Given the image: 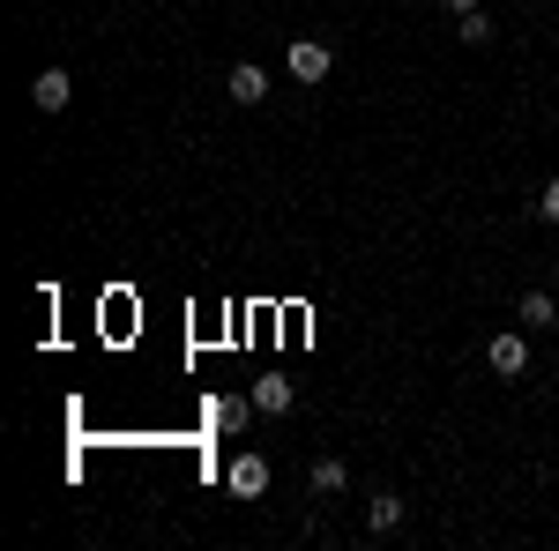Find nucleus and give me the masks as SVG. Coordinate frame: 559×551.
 Instances as JSON below:
<instances>
[{"instance_id": "obj_12", "label": "nucleus", "mask_w": 559, "mask_h": 551, "mask_svg": "<svg viewBox=\"0 0 559 551\" xmlns=\"http://www.w3.org/2000/svg\"><path fill=\"white\" fill-rule=\"evenodd\" d=\"M537 216H545V224H559V179H545V194H537Z\"/></svg>"}, {"instance_id": "obj_6", "label": "nucleus", "mask_w": 559, "mask_h": 551, "mask_svg": "<svg viewBox=\"0 0 559 551\" xmlns=\"http://www.w3.org/2000/svg\"><path fill=\"white\" fill-rule=\"evenodd\" d=\"M254 410L261 418H284L292 410V381H254Z\"/></svg>"}, {"instance_id": "obj_10", "label": "nucleus", "mask_w": 559, "mask_h": 551, "mask_svg": "<svg viewBox=\"0 0 559 551\" xmlns=\"http://www.w3.org/2000/svg\"><path fill=\"white\" fill-rule=\"evenodd\" d=\"M247 410H254V395H247V403H239V395H224V403H216V424H224V432H239Z\"/></svg>"}, {"instance_id": "obj_9", "label": "nucleus", "mask_w": 559, "mask_h": 551, "mask_svg": "<svg viewBox=\"0 0 559 551\" xmlns=\"http://www.w3.org/2000/svg\"><path fill=\"white\" fill-rule=\"evenodd\" d=\"M455 31H463V45H485V38H492V15L471 8V15H455Z\"/></svg>"}, {"instance_id": "obj_8", "label": "nucleus", "mask_w": 559, "mask_h": 551, "mask_svg": "<svg viewBox=\"0 0 559 551\" xmlns=\"http://www.w3.org/2000/svg\"><path fill=\"white\" fill-rule=\"evenodd\" d=\"M366 522H373V529H403V500H395V492H373V507H366Z\"/></svg>"}, {"instance_id": "obj_7", "label": "nucleus", "mask_w": 559, "mask_h": 551, "mask_svg": "<svg viewBox=\"0 0 559 551\" xmlns=\"http://www.w3.org/2000/svg\"><path fill=\"white\" fill-rule=\"evenodd\" d=\"M552 321H559L552 291H522V328H552Z\"/></svg>"}, {"instance_id": "obj_5", "label": "nucleus", "mask_w": 559, "mask_h": 551, "mask_svg": "<svg viewBox=\"0 0 559 551\" xmlns=\"http://www.w3.org/2000/svg\"><path fill=\"white\" fill-rule=\"evenodd\" d=\"M68 89H75V83H68L60 68H45L38 83H31V105H38V112H60V105H68Z\"/></svg>"}, {"instance_id": "obj_4", "label": "nucleus", "mask_w": 559, "mask_h": 551, "mask_svg": "<svg viewBox=\"0 0 559 551\" xmlns=\"http://www.w3.org/2000/svg\"><path fill=\"white\" fill-rule=\"evenodd\" d=\"M224 89H231V105H261V97H269V68H261V60H239V68L224 75Z\"/></svg>"}, {"instance_id": "obj_2", "label": "nucleus", "mask_w": 559, "mask_h": 551, "mask_svg": "<svg viewBox=\"0 0 559 551\" xmlns=\"http://www.w3.org/2000/svg\"><path fill=\"white\" fill-rule=\"evenodd\" d=\"M284 68H292V83H329V45L299 38L292 52H284Z\"/></svg>"}, {"instance_id": "obj_1", "label": "nucleus", "mask_w": 559, "mask_h": 551, "mask_svg": "<svg viewBox=\"0 0 559 551\" xmlns=\"http://www.w3.org/2000/svg\"><path fill=\"white\" fill-rule=\"evenodd\" d=\"M485 358H492V373H500V381H522V373H530V343H522V328L492 336V343H485Z\"/></svg>"}, {"instance_id": "obj_13", "label": "nucleus", "mask_w": 559, "mask_h": 551, "mask_svg": "<svg viewBox=\"0 0 559 551\" xmlns=\"http://www.w3.org/2000/svg\"><path fill=\"white\" fill-rule=\"evenodd\" d=\"M448 8H455V15H471V8H477V0H448Z\"/></svg>"}, {"instance_id": "obj_3", "label": "nucleus", "mask_w": 559, "mask_h": 551, "mask_svg": "<svg viewBox=\"0 0 559 551\" xmlns=\"http://www.w3.org/2000/svg\"><path fill=\"white\" fill-rule=\"evenodd\" d=\"M224 484H231V500H261V492H269V463H261V455H231Z\"/></svg>"}, {"instance_id": "obj_11", "label": "nucleus", "mask_w": 559, "mask_h": 551, "mask_svg": "<svg viewBox=\"0 0 559 551\" xmlns=\"http://www.w3.org/2000/svg\"><path fill=\"white\" fill-rule=\"evenodd\" d=\"M313 492H344V463H336V455L313 463Z\"/></svg>"}]
</instances>
